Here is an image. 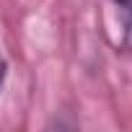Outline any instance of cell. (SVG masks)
<instances>
[{
	"instance_id": "obj_1",
	"label": "cell",
	"mask_w": 132,
	"mask_h": 132,
	"mask_svg": "<svg viewBox=\"0 0 132 132\" xmlns=\"http://www.w3.org/2000/svg\"><path fill=\"white\" fill-rule=\"evenodd\" d=\"M119 23H122V42L127 49H132V0H114Z\"/></svg>"
},
{
	"instance_id": "obj_2",
	"label": "cell",
	"mask_w": 132,
	"mask_h": 132,
	"mask_svg": "<svg viewBox=\"0 0 132 132\" xmlns=\"http://www.w3.org/2000/svg\"><path fill=\"white\" fill-rule=\"evenodd\" d=\"M5 75H8V62H5V57H3V54H0V91H3Z\"/></svg>"
}]
</instances>
